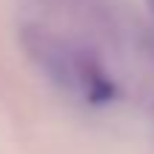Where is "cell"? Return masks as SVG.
Segmentation results:
<instances>
[{
    "mask_svg": "<svg viewBox=\"0 0 154 154\" xmlns=\"http://www.w3.org/2000/svg\"><path fill=\"white\" fill-rule=\"evenodd\" d=\"M20 43L26 49V57L60 91L74 94L88 106H106L117 97V83L103 63L83 46L40 26H23Z\"/></svg>",
    "mask_w": 154,
    "mask_h": 154,
    "instance_id": "obj_1",
    "label": "cell"
},
{
    "mask_svg": "<svg viewBox=\"0 0 154 154\" xmlns=\"http://www.w3.org/2000/svg\"><path fill=\"white\" fill-rule=\"evenodd\" d=\"M149 3H151V9H154V0H149Z\"/></svg>",
    "mask_w": 154,
    "mask_h": 154,
    "instance_id": "obj_2",
    "label": "cell"
}]
</instances>
